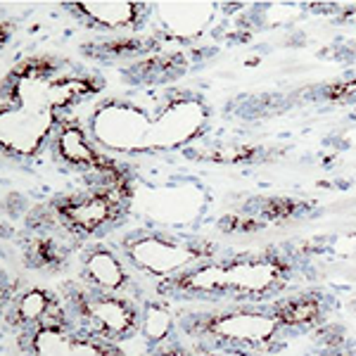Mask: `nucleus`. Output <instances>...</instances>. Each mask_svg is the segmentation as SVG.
<instances>
[{
    "label": "nucleus",
    "mask_w": 356,
    "mask_h": 356,
    "mask_svg": "<svg viewBox=\"0 0 356 356\" xmlns=\"http://www.w3.org/2000/svg\"><path fill=\"white\" fill-rule=\"evenodd\" d=\"M76 280L90 290L110 292V295L131 297V300H145V283L136 275L134 268L126 264L122 252L114 243H86L79 252V271Z\"/></svg>",
    "instance_id": "obj_8"
},
{
    "label": "nucleus",
    "mask_w": 356,
    "mask_h": 356,
    "mask_svg": "<svg viewBox=\"0 0 356 356\" xmlns=\"http://www.w3.org/2000/svg\"><path fill=\"white\" fill-rule=\"evenodd\" d=\"M17 292H19V283L5 268H0V321L5 318V312L13 304Z\"/></svg>",
    "instance_id": "obj_17"
},
{
    "label": "nucleus",
    "mask_w": 356,
    "mask_h": 356,
    "mask_svg": "<svg viewBox=\"0 0 356 356\" xmlns=\"http://www.w3.org/2000/svg\"><path fill=\"white\" fill-rule=\"evenodd\" d=\"M62 318H67V312L65 304H62L60 290L45 288V285H31V288H19L3 321L15 332H24L57 323Z\"/></svg>",
    "instance_id": "obj_13"
},
{
    "label": "nucleus",
    "mask_w": 356,
    "mask_h": 356,
    "mask_svg": "<svg viewBox=\"0 0 356 356\" xmlns=\"http://www.w3.org/2000/svg\"><path fill=\"white\" fill-rule=\"evenodd\" d=\"M328 312L323 290H295L278 300L228 307H181L176 325L186 342H216L273 356L290 340L312 332Z\"/></svg>",
    "instance_id": "obj_2"
},
{
    "label": "nucleus",
    "mask_w": 356,
    "mask_h": 356,
    "mask_svg": "<svg viewBox=\"0 0 356 356\" xmlns=\"http://www.w3.org/2000/svg\"><path fill=\"white\" fill-rule=\"evenodd\" d=\"M79 24L107 36H134L147 22L150 5L145 3H67Z\"/></svg>",
    "instance_id": "obj_12"
},
{
    "label": "nucleus",
    "mask_w": 356,
    "mask_h": 356,
    "mask_svg": "<svg viewBox=\"0 0 356 356\" xmlns=\"http://www.w3.org/2000/svg\"><path fill=\"white\" fill-rule=\"evenodd\" d=\"M209 110L188 93H171L157 100H105L90 112L86 134L102 152L157 154L176 150L204 131Z\"/></svg>",
    "instance_id": "obj_3"
},
{
    "label": "nucleus",
    "mask_w": 356,
    "mask_h": 356,
    "mask_svg": "<svg viewBox=\"0 0 356 356\" xmlns=\"http://www.w3.org/2000/svg\"><path fill=\"white\" fill-rule=\"evenodd\" d=\"M105 90V79L65 57L36 55L17 62L0 81V102L65 122L72 110Z\"/></svg>",
    "instance_id": "obj_4"
},
{
    "label": "nucleus",
    "mask_w": 356,
    "mask_h": 356,
    "mask_svg": "<svg viewBox=\"0 0 356 356\" xmlns=\"http://www.w3.org/2000/svg\"><path fill=\"white\" fill-rule=\"evenodd\" d=\"M57 290L69 321L79 330L119 347L140 335V302L138 300L90 290L79 280H67Z\"/></svg>",
    "instance_id": "obj_7"
},
{
    "label": "nucleus",
    "mask_w": 356,
    "mask_h": 356,
    "mask_svg": "<svg viewBox=\"0 0 356 356\" xmlns=\"http://www.w3.org/2000/svg\"><path fill=\"white\" fill-rule=\"evenodd\" d=\"M195 356H261L247 349L231 347V344H216V342H188Z\"/></svg>",
    "instance_id": "obj_15"
},
{
    "label": "nucleus",
    "mask_w": 356,
    "mask_h": 356,
    "mask_svg": "<svg viewBox=\"0 0 356 356\" xmlns=\"http://www.w3.org/2000/svg\"><path fill=\"white\" fill-rule=\"evenodd\" d=\"M114 245L138 278L143 283L147 280L150 285L174 278L223 250L209 238L171 233L162 228H131Z\"/></svg>",
    "instance_id": "obj_5"
},
{
    "label": "nucleus",
    "mask_w": 356,
    "mask_h": 356,
    "mask_svg": "<svg viewBox=\"0 0 356 356\" xmlns=\"http://www.w3.org/2000/svg\"><path fill=\"white\" fill-rule=\"evenodd\" d=\"M138 356H195L191 344L183 340L181 335L174 337V340L164 342V344H157V347H147L143 349Z\"/></svg>",
    "instance_id": "obj_16"
},
{
    "label": "nucleus",
    "mask_w": 356,
    "mask_h": 356,
    "mask_svg": "<svg viewBox=\"0 0 356 356\" xmlns=\"http://www.w3.org/2000/svg\"><path fill=\"white\" fill-rule=\"evenodd\" d=\"M60 122L0 102V154L13 162H31L53 143Z\"/></svg>",
    "instance_id": "obj_10"
},
{
    "label": "nucleus",
    "mask_w": 356,
    "mask_h": 356,
    "mask_svg": "<svg viewBox=\"0 0 356 356\" xmlns=\"http://www.w3.org/2000/svg\"><path fill=\"white\" fill-rule=\"evenodd\" d=\"M181 332L176 325V309L171 302L159 300L154 295H147L140 300V340L147 347H157L169 340H174Z\"/></svg>",
    "instance_id": "obj_14"
},
{
    "label": "nucleus",
    "mask_w": 356,
    "mask_h": 356,
    "mask_svg": "<svg viewBox=\"0 0 356 356\" xmlns=\"http://www.w3.org/2000/svg\"><path fill=\"white\" fill-rule=\"evenodd\" d=\"M57 228L76 243H95L122 226L129 214V191L124 181H88L81 191L50 200Z\"/></svg>",
    "instance_id": "obj_6"
},
{
    "label": "nucleus",
    "mask_w": 356,
    "mask_h": 356,
    "mask_svg": "<svg viewBox=\"0 0 356 356\" xmlns=\"http://www.w3.org/2000/svg\"><path fill=\"white\" fill-rule=\"evenodd\" d=\"M48 150L53 152L55 162L81 176H88L90 181H124L122 171L117 169L119 164L102 150H97L83 126L72 117L60 124Z\"/></svg>",
    "instance_id": "obj_11"
},
{
    "label": "nucleus",
    "mask_w": 356,
    "mask_h": 356,
    "mask_svg": "<svg viewBox=\"0 0 356 356\" xmlns=\"http://www.w3.org/2000/svg\"><path fill=\"white\" fill-rule=\"evenodd\" d=\"M17 356H126L124 347L79 330L67 318L17 332Z\"/></svg>",
    "instance_id": "obj_9"
},
{
    "label": "nucleus",
    "mask_w": 356,
    "mask_h": 356,
    "mask_svg": "<svg viewBox=\"0 0 356 356\" xmlns=\"http://www.w3.org/2000/svg\"><path fill=\"white\" fill-rule=\"evenodd\" d=\"M302 266V257L285 245L221 250L211 259L152 285V295L183 307L268 302L295 292Z\"/></svg>",
    "instance_id": "obj_1"
}]
</instances>
